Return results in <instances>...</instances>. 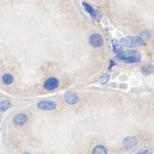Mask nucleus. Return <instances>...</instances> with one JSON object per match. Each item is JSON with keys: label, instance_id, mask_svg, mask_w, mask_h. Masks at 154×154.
<instances>
[{"label": "nucleus", "instance_id": "nucleus-1", "mask_svg": "<svg viewBox=\"0 0 154 154\" xmlns=\"http://www.w3.org/2000/svg\"><path fill=\"white\" fill-rule=\"evenodd\" d=\"M117 59L125 63H138L141 61V56L137 50L122 51L116 55Z\"/></svg>", "mask_w": 154, "mask_h": 154}, {"label": "nucleus", "instance_id": "nucleus-2", "mask_svg": "<svg viewBox=\"0 0 154 154\" xmlns=\"http://www.w3.org/2000/svg\"><path fill=\"white\" fill-rule=\"evenodd\" d=\"M145 41L140 37V35H137V36L129 35V36L123 37L120 40V43L126 47H128V48H134L136 46H139L140 44H142Z\"/></svg>", "mask_w": 154, "mask_h": 154}, {"label": "nucleus", "instance_id": "nucleus-3", "mask_svg": "<svg viewBox=\"0 0 154 154\" xmlns=\"http://www.w3.org/2000/svg\"><path fill=\"white\" fill-rule=\"evenodd\" d=\"M42 86H43V88L48 91L55 90L59 86V80L56 77H49L48 79L45 80Z\"/></svg>", "mask_w": 154, "mask_h": 154}, {"label": "nucleus", "instance_id": "nucleus-4", "mask_svg": "<svg viewBox=\"0 0 154 154\" xmlns=\"http://www.w3.org/2000/svg\"><path fill=\"white\" fill-rule=\"evenodd\" d=\"M82 6L84 8L85 11H86L88 13H89V15L91 16V17L93 19H94V20H99V19H100V17H101V12H100V11L94 9V8L92 7L89 4H88L87 2H82Z\"/></svg>", "mask_w": 154, "mask_h": 154}, {"label": "nucleus", "instance_id": "nucleus-5", "mask_svg": "<svg viewBox=\"0 0 154 154\" xmlns=\"http://www.w3.org/2000/svg\"><path fill=\"white\" fill-rule=\"evenodd\" d=\"M139 141L133 136H128L122 141V146L126 150H133L138 146Z\"/></svg>", "mask_w": 154, "mask_h": 154}, {"label": "nucleus", "instance_id": "nucleus-6", "mask_svg": "<svg viewBox=\"0 0 154 154\" xmlns=\"http://www.w3.org/2000/svg\"><path fill=\"white\" fill-rule=\"evenodd\" d=\"M37 107L41 110L50 111L55 110L57 107V104L53 100H41L37 103Z\"/></svg>", "mask_w": 154, "mask_h": 154}, {"label": "nucleus", "instance_id": "nucleus-7", "mask_svg": "<svg viewBox=\"0 0 154 154\" xmlns=\"http://www.w3.org/2000/svg\"><path fill=\"white\" fill-rule=\"evenodd\" d=\"M27 121H28V116L24 112L17 113L12 118V122L17 126H24L27 123Z\"/></svg>", "mask_w": 154, "mask_h": 154}, {"label": "nucleus", "instance_id": "nucleus-8", "mask_svg": "<svg viewBox=\"0 0 154 154\" xmlns=\"http://www.w3.org/2000/svg\"><path fill=\"white\" fill-rule=\"evenodd\" d=\"M103 38L98 33H94L89 36V43L94 48H99L103 45Z\"/></svg>", "mask_w": 154, "mask_h": 154}, {"label": "nucleus", "instance_id": "nucleus-9", "mask_svg": "<svg viewBox=\"0 0 154 154\" xmlns=\"http://www.w3.org/2000/svg\"><path fill=\"white\" fill-rule=\"evenodd\" d=\"M64 99L65 101L69 105H75L79 101V97L77 94L74 91H67L64 94Z\"/></svg>", "mask_w": 154, "mask_h": 154}, {"label": "nucleus", "instance_id": "nucleus-10", "mask_svg": "<svg viewBox=\"0 0 154 154\" xmlns=\"http://www.w3.org/2000/svg\"><path fill=\"white\" fill-rule=\"evenodd\" d=\"M2 82L5 85H11L14 82V77L12 75L9 74V73H5L2 76Z\"/></svg>", "mask_w": 154, "mask_h": 154}, {"label": "nucleus", "instance_id": "nucleus-11", "mask_svg": "<svg viewBox=\"0 0 154 154\" xmlns=\"http://www.w3.org/2000/svg\"><path fill=\"white\" fill-rule=\"evenodd\" d=\"M11 107V102L9 100H4L0 102V112H5Z\"/></svg>", "mask_w": 154, "mask_h": 154}, {"label": "nucleus", "instance_id": "nucleus-12", "mask_svg": "<svg viewBox=\"0 0 154 154\" xmlns=\"http://www.w3.org/2000/svg\"><path fill=\"white\" fill-rule=\"evenodd\" d=\"M92 154H107V149L104 146L98 145L93 148Z\"/></svg>", "mask_w": 154, "mask_h": 154}, {"label": "nucleus", "instance_id": "nucleus-13", "mask_svg": "<svg viewBox=\"0 0 154 154\" xmlns=\"http://www.w3.org/2000/svg\"><path fill=\"white\" fill-rule=\"evenodd\" d=\"M112 47L113 53H115L116 55H118L120 52H122L121 46H120L119 41L117 39H112Z\"/></svg>", "mask_w": 154, "mask_h": 154}, {"label": "nucleus", "instance_id": "nucleus-14", "mask_svg": "<svg viewBox=\"0 0 154 154\" xmlns=\"http://www.w3.org/2000/svg\"><path fill=\"white\" fill-rule=\"evenodd\" d=\"M141 72H142V74H143L145 76H148V75H150L152 74V69H151V67H150V66L146 65V66H143V67H142V69H141Z\"/></svg>", "mask_w": 154, "mask_h": 154}, {"label": "nucleus", "instance_id": "nucleus-15", "mask_svg": "<svg viewBox=\"0 0 154 154\" xmlns=\"http://www.w3.org/2000/svg\"><path fill=\"white\" fill-rule=\"evenodd\" d=\"M109 79H110V75L107 74V73H105L104 75H102L100 76V83L102 85L106 84L109 81Z\"/></svg>", "mask_w": 154, "mask_h": 154}, {"label": "nucleus", "instance_id": "nucleus-16", "mask_svg": "<svg viewBox=\"0 0 154 154\" xmlns=\"http://www.w3.org/2000/svg\"><path fill=\"white\" fill-rule=\"evenodd\" d=\"M140 37L145 41V39H148L150 36H151V33H150V31L149 30H147V29H145V30H143L142 32H141V34L140 35Z\"/></svg>", "mask_w": 154, "mask_h": 154}, {"label": "nucleus", "instance_id": "nucleus-17", "mask_svg": "<svg viewBox=\"0 0 154 154\" xmlns=\"http://www.w3.org/2000/svg\"><path fill=\"white\" fill-rule=\"evenodd\" d=\"M137 154H152V152L149 150H144V151H140L139 152H137Z\"/></svg>", "mask_w": 154, "mask_h": 154}, {"label": "nucleus", "instance_id": "nucleus-18", "mask_svg": "<svg viewBox=\"0 0 154 154\" xmlns=\"http://www.w3.org/2000/svg\"><path fill=\"white\" fill-rule=\"evenodd\" d=\"M115 65H116V63H115L113 60H111V61H110V65H109L108 69H112V67H113V66H115Z\"/></svg>", "mask_w": 154, "mask_h": 154}, {"label": "nucleus", "instance_id": "nucleus-19", "mask_svg": "<svg viewBox=\"0 0 154 154\" xmlns=\"http://www.w3.org/2000/svg\"><path fill=\"white\" fill-rule=\"evenodd\" d=\"M23 154H33V153H30V152H24Z\"/></svg>", "mask_w": 154, "mask_h": 154}, {"label": "nucleus", "instance_id": "nucleus-20", "mask_svg": "<svg viewBox=\"0 0 154 154\" xmlns=\"http://www.w3.org/2000/svg\"><path fill=\"white\" fill-rule=\"evenodd\" d=\"M1 119H2V115L0 114V122H1Z\"/></svg>", "mask_w": 154, "mask_h": 154}]
</instances>
